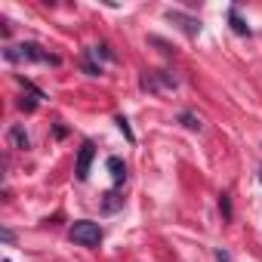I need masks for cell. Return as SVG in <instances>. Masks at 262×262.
I'll return each instance as SVG.
<instances>
[{"label":"cell","mask_w":262,"mask_h":262,"mask_svg":"<svg viewBox=\"0 0 262 262\" xmlns=\"http://www.w3.org/2000/svg\"><path fill=\"white\" fill-rule=\"evenodd\" d=\"M4 59H7V62H50V65H59V56L47 53V50H43V47H37V43L7 47V50H4Z\"/></svg>","instance_id":"cell-1"},{"label":"cell","mask_w":262,"mask_h":262,"mask_svg":"<svg viewBox=\"0 0 262 262\" xmlns=\"http://www.w3.org/2000/svg\"><path fill=\"white\" fill-rule=\"evenodd\" d=\"M102 225L99 222H90V219H77L71 228H68V237L80 247H99L102 244Z\"/></svg>","instance_id":"cell-2"},{"label":"cell","mask_w":262,"mask_h":262,"mask_svg":"<svg viewBox=\"0 0 262 262\" xmlns=\"http://www.w3.org/2000/svg\"><path fill=\"white\" fill-rule=\"evenodd\" d=\"M139 86L145 93H161V90H176L179 86V77L173 71H145L139 77Z\"/></svg>","instance_id":"cell-3"},{"label":"cell","mask_w":262,"mask_h":262,"mask_svg":"<svg viewBox=\"0 0 262 262\" xmlns=\"http://www.w3.org/2000/svg\"><path fill=\"white\" fill-rule=\"evenodd\" d=\"M93 158H96V145H93V142H83L80 151H77V167H74V173H77L80 182L90 179V164H93Z\"/></svg>","instance_id":"cell-4"},{"label":"cell","mask_w":262,"mask_h":262,"mask_svg":"<svg viewBox=\"0 0 262 262\" xmlns=\"http://www.w3.org/2000/svg\"><path fill=\"white\" fill-rule=\"evenodd\" d=\"M167 19L170 22H176L185 34H201V19H191V16H185V13H179V10H167Z\"/></svg>","instance_id":"cell-5"},{"label":"cell","mask_w":262,"mask_h":262,"mask_svg":"<svg viewBox=\"0 0 262 262\" xmlns=\"http://www.w3.org/2000/svg\"><path fill=\"white\" fill-rule=\"evenodd\" d=\"M108 170H111L114 185H123V179H126V164H123L120 158H108Z\"/></svg>","instance_id":"cell-6"},{"label":"cell","mask_w":262,"mask_h":262,"mask_svg":"<svg viewBox=\"0 0 262 262\" xmlns=\"http://www.w3.org/2000/svg\"><path fill=\"white\" fill-rule=\"evenodd\" d=\"M10 142H13V148H31V139H28V133L22 126H10Z\"/></svg>","instance_id":"cell-7"},{"label":"cell","mask_w":262,"mask_h":262,"mask_svg":"<svg viewBox=\"0 0 262 262\" xmlns=\"http://www.w3.org/2000/svg\"><path fill=\"white\" fill-rule=\"evenodd\" d=\"M228 22H231V28H234V34H247V37H250V25H247V22H244V19L237 16V10H234V7L228 10Z\"/></svg>","instance_id":"cell-8"},{"label":"cell","mask_w":262,"mask_h":262,"mask_svg":"<svg viewBox=\"0 0 262 262\" xmlns=\"http://www.w3.org/2000/svg\"><path fill=\"white\" fill-rule=\"evenodd\" d=\"M176 120H179L182 126H188V129H201V117H194L191 111H182V114H179Z\"/></svg>","instance_id":"cell-9"},{"label":"cell","mask_w":262,"mask_h":262,"mask_svg":"<svg viewBox=\"0 0 262 262\" xmlns=\"http://www.w3.org/2000/svg\"><path fill=\"white\" fill-rule=\"evenodd\" d=\"M117 129L126 136V142H136V136H133V129H129V120L126 117H117Z\"/></svg>","instance_id":"cell-10"},{"label":"cell","mask_w":262,"mask_h":262,"mask_svg":"<svg viewBox=\"0 0 262 262\" xmlns=\"http://www.w3.org/2000/svg\"><path fill=\"white\" fill-rule=\"evenodd\" d=\"M37 102H40L37 96H22V99H19V108H22V111H34Z\"/></svg>","instance_id":"cell-11"},{"label":"cell","mask_w":262,"mask_h":262,"mask_svg":"<svg viewBox=\"0 0 262 262\" xmlns=\"http://www.w3.org/2000/svg\"><path fill=\"white\" fill-rule=\"evenodd\" d=\"M120 204H123V198H117L114 191H108V194H105V210H108V213H111V210H117Z\"/></svg>","instance_id":"cell-12"},{"label":"cell","mask_w":262,"mask_h":262,"mask_svg":"<svg viewBox=\"0 0 262 262\" xmlns=\"http://www.w3.org/2000/svg\"><path fill=\"white\" fill-rule=\"evenodd\" d=\"M219 210H222V216H225V219H231V198H228V194H222V198H219Z\"/></svg>","instance_id":"cell-13"},{"label":"cell","mask_w":262,"mask_h":262,"mask_svg":"<svg viewBox=\"0 0 262 262\" xmlns=\"http://www.w3.org/2000/svg\"><path fill=\"white\" fill-rule=\"evenodd\" d=\"M213 256H216V262H234V259H231V253H228L225 247H216V250H213Z\"/></svg>","instance_id":"cell-14"},{"label":"cell","mask_w":262,"mask_h":262,"mask_svg":"<svg viewBox=\"0 0 262 262\" xmlns=\"http://www.w3.org/2000/svg\"><path fill=\"white\" fill-rule=\"evenodd\" d=\"M259 182H262V170H259Z\"/></svg>","instance_id":"cell-15"}]
</instances>
